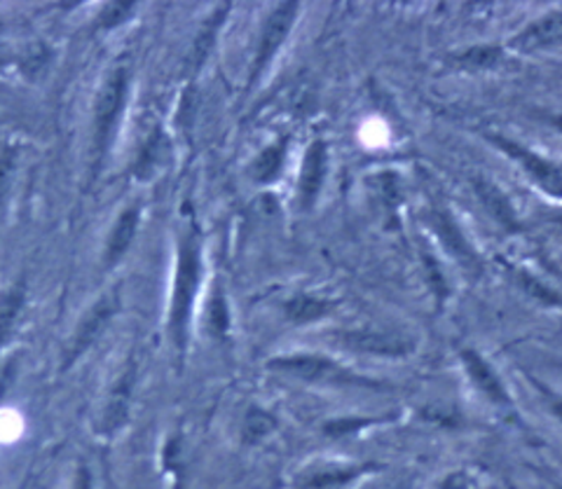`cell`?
<instances>
[{
  "mask_svg": "<svg viewBox=\"0 0 562 489\" xmlns=\"http://www.w3.org/2000/svg\"><path fill=\"white\" fill-rule=\"evenodd\" d=\"M204 272V249L202 235L195 223H188L176 239V270H173V286L169 298L167 328L169 338L176 346V352L186 356L190 346V328L192 314H195V303L202 286Z\"/></svg>",
  "mask_w": 562,
  "mask_h": 489,
  "instance_id": "obj_1",
  "label": "cell"
},
{
  "mask_svg": "<svg viewBox=\"0 0 562 489\" xmlns=\"http://www.w3.org/2000/svg\"><path fill=\"white\" fill-rule=\"evenodd\" d=\"M127 90H130V73L125 66L115 68V71L109 76V80H105L101 87L97 109H94V169L101 167L105 152L111 148L113 129L122 106H125Z\"/></svg>",
  "mask_w": 562,
  "mask_h": 489,
  "instance_id": "obj_9",
  "label": "cell"
},
{
  "mask_svg": "<svg viewBox=\"0 0 562 489\" xmlns=\"http://www.w3.org/2000/svg\"><path fill=\"white\" fill-rule=\"evenodd\" d=\"M338 309V300L326 298L322 293L314 291H297L291 293L289 298L281 303V314L291 326H314L333 317Z\"/></svg>",
  "mask_w": 562,
  "mask_h": 489,
  "instance_id": "obj_13",
  "label": "cell"
},
{
  "mask_svg": "<svg viewBox=\"0 0 562 489\" xmlns=\"http://www.w3.org/2000/svg\"><path fill=\"white\" fill-rule=\"evenodd\" d=\"M24 300H26L24 284H14L0 295V346H5V342L12 338L16 321H20V314L24 309Z\"/></svg>",
  "mask_w": 562,
  "mask_h": 489,
  "instance_id": "obj_20",
  "label": "cell"
},
{
  "mask_svg": "<svg viewBox=\"0 0 562 489\" xmlns=\"http://www.w3.org/2000/svg\"><path fill=\"white\" fill-rule=\"evenodd\" d=\"M279 429V419L274 412L262 406H249V410L244 412L241 419V443L256 447L260 443H266L268 439L277 433Z\"/></svg>",
  "mask_w": 562,
  "mask_h": 489,
  "instance_id": "obj_19",
  "label": "cell"
},
{
  "mask_svg": "<svg viewBox=\"0 0 562 489\" xmlns=\"http://www.w3.org/2000/svg\"><path fill=\"white\" fill-rule=\"evenodd\" d=\"M429 489H481V485L471 468H452L438 478Z\"/></svg>",
  "mask_w": 562,
  "mask_h": 489,
  "instance_id": "obj_24",
  "label": "cell"
},
{
  "mask_svg": "<svg viewBox=\"0 0 562 489\" xmlns=\"http://www.w3.org/2000/svg\"><path fill=\"white\" fill-rule=\"evenodd\" d=\"M206 326L211 330V336L221 340L231 333V311H227V300L223 291H216L206 307Z\"/></svg>",
  "mask_w": 562,
  "mask_h": 489,
  "instance_id": "obj_22",
  "label": "cell"
},
{
  "mask_svg": "<svg viewBox=\"0 0 562 489\" xmlns=\"http://www.w3.org/2000/svg\"><path fill=\"white\" fill-rule=\"evenodd\" d=\"M457 359H460L462 373L469 382V387L476 391L485 403L492 408L504 410V412H514L516 410V400L512 396V389L504 382L502 373L492 365V361L479 352L476 346H462L457 352Z\"/></svg>",
  "mask_w": 562,
  "mask_h": 489,
  "instance_id": "obj_8",
  "label": "cell"
},
{
  "mask_svg": "<svg viewBox=\"0 0 562 489\" xmlns=\"http://www.w3.org/2000/svg\"><path fill=\"white\" fill-rule=\"evenodd\" d=\"M560 43H562V8H553L527 22L516 36H512V41L506 43V49L514 52V55H537V52L558 47Z\"/></svg>",
  "mask_w": 562,
  "mask_h": 489,
  "instance_id": "obj_12",
  "label": "cell"
},
{
  "mask_svg": "<svg viewBox=\"0 0 562 489\" xmlns=\"http://www.w3.org/2000/svg\"><path fill=\"white\" fill-rule=\"evenodd\" d=\"M425 218H427L431 235L436 237L438 243H441L443 251L454 260V263L460 265L467 274L479 276L483 272V260H481L479 251L473 249V243L464 235L462 225L457 223L450 208L443 202L431 200L427 206Z\"/></svg>",
  "mask_w": 562,
  "mask_h": 489,
  "instance_id": "obj_7",
  "label": "cell"
},
{
  "mask_svg": "<svg viewBox=\"0 0 562 489\" xmlns=\"http://www.w3.org/2000/svg\"><path fill=\"white\" fill-rule=\"evenodd\" d=\"M117 309H120V293L117 291L105 293L103 298H99L94 303V307L87 311L82 321L78 323L76 336L66 349L64 368H70V365H74L87 352V349H90L99 340V336L103 333V328L109 326V321L115 317Z\"/></svg>",
  "mask_w": 562,
  "mask_h": 489,
  "instance_id": "obj_11",
  "label": "cell"
},
{
  "mask_svg": "<svg viewBox=\"0 0 562 489\" xmlns=\"http://www.w3.org/2000/svg\"><path fill=\"white\" fill-rule=\"evenodd\" d=\"M527 382H530L532 389L539 394L543 408H547L549 414L562 427V391L537 375H527Z\"/></svg>",
  "mask_w": 562,
  "mask_h": 489,
  "instance_id": "obj_23",
  "label": "cell"
},
{
  "mask_svg": "<svg viewBox=\"0 0 562 489\" xmlns=\"http://www.w3.org/2000/svg\"><path fill=\"white\" fill-rule=\"evenodd\" d=\"M138 218H140V208L138 206H127L122 212L113 225V230L109 235V241H105V251H103V263L113 268L117 260L125 255L132 247V241L138 230Z\"/></svg>",
  "mask_w": 562,
  "mask_h": 489,
  "instance_id": "obj_18",
  "label": "cell"
},
{
  "mask_svg": "<svg viewBox=\"0 0 562 489\" xmlns=\"http://www.w3.org/2000/svg\"><path fill=\"white\" fill-rule=\"evenodd\" d=\"M76 489H92V478H90V474H87V468H85V466L80 468V474H78Z\"/></svg>",
  "mask_w": 562,
  "mask_h": 489,
  "instance_id": "obj_26",
  "label": "cell"
},
{
  "mask_svg": "<svg viewBox=\"0 0 562 489\" xmlns=\"http://www.w3.org/2000/svg\"><path fill=\"white\" fill-rule=\"evenodd\" d=\"M549 122H551V125H553L558 132H562V113H560V115H553V117H549Z\"/></svg>",
  "mask_w": 562,
  "mask_h": 489,
  "instance_id": "obj_27",
  "label": "cell"
},
{
  "mask_svg": "<svg viewBox=\"0 0 562 489\" xmlns=\"http://www.w3.org/2000/svg\"><path fill=\"white\" fill-rule=\"evenodd\" d=\"M289 148H291L289 136H281L270 146L262 148L251 164V179L258 185H272L274 181H279L281 173H284L286 160H289Z\"/></svg>",
  "mask_w": 562,
  "mask_h": 489,
  "instance_id": "obj_17",
  "label": "cell"
},
{
  "mask_svg": "<svg viewBox=\"0 0 562 489\" xmlns=\"http://www.w3.org/2000/svg\"><path fill=\"white\" fill-rule=\"evenodd\" d=\"M272 373L295 379L307 387H324V389H382L384 384L371 375H363L342 363L340 359L324 354V352H286L277 354L268 361Z\"/></svg>",
  "mask_w": 562,
  "mask_h": 489,
  "instance_id": "obj_2",
  "label": "cell"
},
{
  "mask_svg": "<svg viewBox=\"0 0 562 489\" xmlns=\"http://www.w3.org/2000/svg\"><path fill=\"white\" fill-rule=\"evenodd\" d=\"M473 190H476V197L481 200V204L485 206V212L492 218H495L502 227H506V230H516V225H518L516 208H514L512 200H508L506 192L497 183H492L485 177H479V179H473Z\"/></svg>",
  "mask_w": 562,
  "mask_h": 489,
  "instance_id": "obj_16",
  "label": "cell"
},
{
  "mask_svg": "<svg viewBox=\"0 0 562 489\" xmlns=\"http://www.w3.org/2000/svg\"><path fill=\"white\" fill-rule=\"evenodd\" d=\"M382 464L340 457L310 459L295 470L291 489H347L363 478L380 474Z\"/></svg>",
  "mask_w": 562,
  "mask_h": 489,
  "instance_id": "obj_5",
  "label": "cell"
},
{
  "mask_svg": "<svg viewBox=\"0 0 562 489\" xmlns=\"http://www.w3.org/2000/svg\"><path fill=\"white\" fill-rule=\"evenodd\" d=\"M134 12V5L127 3H113V5H105L101 12V24L103 26H117L127 20V16Z\"/></svg>",
  "mask_w": 562,
  "mask_h": 489,
  "instance_id": "obj_25",
  "label": "cell"
},
{
  "mask_svg": "<svg viewBox=\"0 0 562 489\" xmlns=\"http://www.w3.org/2000/svg\"><path fill=\"white\" fill-rule=\"evenodd\" d=\"M333 342L349 354L371 356V359H386V361H401L408 359L417 352V338L408 330L396 326H378V323H363V326H349L342 330L330 333Z\"/></svg>",
  "mask_w": 562,
  "mask_h": 489,
  "instance_id": "obj_3",
  "label": "cell"
},
{
  "mask_svg": "<svg viewBox=\"0 0 562 489\" xmlns=\"http://www.w3.org/2000/svg\"><path fill=\"white\" fill-rule=\"evenodd\" d=\"M483 138L492 148H497L508 162H514L541 195L562 202V162L502 132H485Z\"/></svg>",
  "mask_w": 562,
  "mask_h": 489,
  "instance_id": "obj_4",
  "label": "cell"
},
{
  "mask_svg": "<svg viewBox=\"0 0 562 489\" xmlns=\"http://www.w3.org/2000/svg\"><path fill=\"white\" fill-rule=\"evenodd\" d=\"M301 12H303V5H297V3H279V5L270 8L268 16L262 20L260 33H258V45H256V55H254V64H251V73H249L251 87L268 73L270 64L279 57V52L286 45Z\"/></svg>",
  "mask_w": 562,
  "mask_h": 489,
  "instance_id": "obj_6",
  "label": "cell"
},
{
  "mask_svg": "<svg viewBox=\"0 0 562 489\" xmlns=\"http://www.w3.org/2000/svg\"><path fill=\"white\" fill-rule=\"evenodd\" d=\"M132 394H134V368H130L115 382L109 403H105V410L101 417V433L103 435H115L122 427L130 422Z\"/></svg>",
  "mask_w": 562,
  "mask_h": 489,
  "instance_id": "obj_14",
  "label": "cell"
},
{
  "mask_svg": "<svg viewBox=\"0 0 562 489\" xmlns=\"http://www.w3.org/2000/svg\"><path fill=\"white\" fill-rule=\"evenodd\" d=\"M330 169V146L326 138H314L305 148L301 160V173H297V204L303 212H312L319 202Z\"/></svg>",
  "mask_w": 562,
  "mask_h": 489,
  "instance_id": "obj_10",
  "label": "cell"
},
{
  "mask_svg": "<svg viewBox=\"0 0 562 489\" xmlns=\"http://www.w3.org/2000/svg\"><path fill=\"white\" fill-rule=\"evenodd\" d=\"M392 417H338L324 424V433L328 439H347L363 429H371L378 424H386Z\"/></svg>",
  "mask_w": 562,
  "mask_h": 489,
  "instance_id": "obj_21",
  "label": "cell"
},
{
  "mask_svg": "<svg viewBox=\"0 0 562 489\" xmlns=\"http://www.w3.org/2000/svg\"><path fill=\"white\" fill-rule=\"evenodd\" d=\"M506 55H508L506 45L481 43V45H471L462 52H457V55H452V64L469 73H490V71H499V68L506 64Z\"/></svg>",
  "mask_w": 562,
  "mask_h": 489,
  "instance_id": "obj_15",
  "label": "cell"
}]
</instances>
